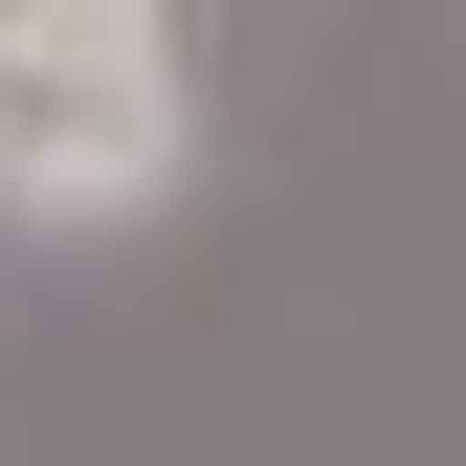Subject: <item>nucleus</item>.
<instances>
[{
    "mask_svg": "<svg viewBox=\"0 0 466 466\" xmlns=\"http://www.w3.org/2000/svg\"><path fill=\"white\" fill-rule=\"evenodd\" d=\"M178 178H200L178 0H0V222H45V245H134Z\"/></svg>",
    "mask_w": 466,
    "mask_h": 466,
    "instance_id": "obj_1",
    "label": "nucleus"
}]
</instances>
